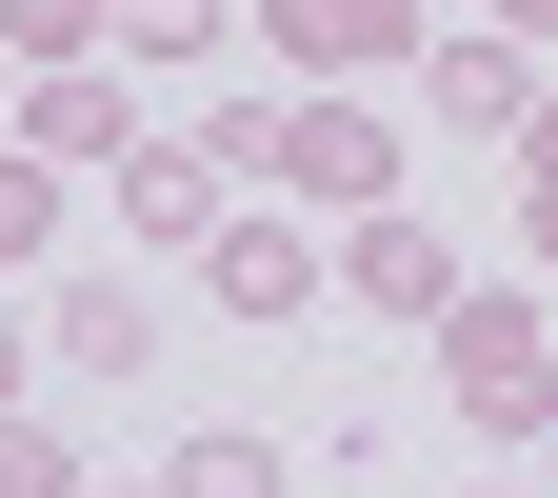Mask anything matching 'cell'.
Here are the masks:
<instances>
[{
	"label": "cell",
	"instance_id": "18",
	"mask_svg": "<svg viewBox=\"0 0 558 498\" xmlns=\"http://www.w3.org/2000/svg\"><path fill=\"white\" fill-rule=\"evenodd\" d=\"M519 240H538V279H558V199H519Z\"/></svg>",
	"mask_w": 558,
	"mask_h": 498
},
{
	"label": "cell",
	"instance_id": "15",
	"mask_svg": "<svg viewBox=\"0 0 558 498\" xmlns=\"http://www.w3.org/2000/svg\"><path fill=\"white\" fill-rule=\"evenodd\" d=\"M499 160H519V199H558V81H538V120L499 139Z\"/></svg>",
	"mask_w": 558,
	"mask_h": 498
},
{
	"label": "cell",
	"instance_id": "9",
	"mask_svg": "<svg viewBox=\"0 0 558 498\" xmlns=\"http://www.w3.org/2000/svg\"><path fill=\"white\" fill-rule=\"evenodd\" d=\"M339 300H379V319H439V300H459V240L379 199V220H339Z\"/></svg>",
	"mask_w": 558,
	"mask_h": 498
},
{
	"label": "cell",
	"instance_id": "14",
	"mask_svg": "<svg viewBox=\"0 0 558 498\" xmlns=\"http://www.w3.org/2000/svg\"><path fill=\"white\" fill-rule=\"evenodd\" d=\"M120 60H220V0H120Z\"/></svg>",
	"mask_w": 558,
	"mask_h": 498
},
{
	"label": "cell",
	"instance_id": "1",
	"mask_svg": "<svg viewBox=\"0 0 558 498\" xmlns=\"http://www.w3.org/2000/svg\"><path fill=\"white\" fill-rule=\"evenodd\" d=\"M199 160L319 199V220H379V199H399V120H379L360 81H300V100H220V120H199Z\"/></svg>",
	"mask_w": 558,
	"mask_h": 498
},
{
	"label": "cell",
	"instance_id": "3",
	"mask_svg": "<svg viewBox=\"0 0 558 498\" xmlns=\"http://www.w3.org/2000/svg\"><path fill=\"white\" fill-rule=\"evenodd\" d=\"M199 300L259 319V339H300V319L339 300V240H319V220H220V240H199Z\"/></svg>",
	"mask_w": 558,
	"mask_h": 498
},
{
	"label": "cell",
	"instance_id": "12",
	"mask_svg": "<svg viewBox=\"0 0 558 498\" xmlns=\"http://www.w3.org/2000/svg\"><path fill=\"white\" fill-rule=\"evenodd\" d=\"M40 240H60V160H40V139H0V279H21Z\"/></svg>",
	"mask_w": 558,
	"mask_h": 498
},
{
	"label": "cell",
	"instance_id": "7",
	"mask_svg": "<svg viewBox=\"0 0 558 498\" xmlns=\"http://www.w3.org/2000/svg\"><path fill=\"white\" fill-rule=\"evenodd\" d=\"M220 160H199V139H140V160H100V220L140 240V259H180V240H220Z\"/></svg>",
	"mask_w": 558,
	"mask_h": 498
},
{
	"label": "cell",
	"instance_id": "11",
	"mask_svg": "<svg viewBox=\"0 0 558 498\" xmlns=\"http://www.w3.org/2000/svg\"><path fill=\"white\" fill-rule=\"evenodd\" d=\"M160 478H180V498H300V478H279V439H240V418H220V439H180Z\"/></svg>",
	"mask_w": 558,
	"mask_h": 498
},
{
	"label": "cell",
	"instance_id": "19",
	"mask_svg": "<svg viewBox=\"0 0 558 498\" xmlns=\"http://www.w3.org/2000/svg\"><path fill=\"white\" fill-rule=\"evenodd\" d=\"M81 498H180V478H81Z\"/></svg>",
	"mask_w": 558,
	"mask_h": 498
},
{
	"label": "cell",
	"instance_id": "10",
	"mask_svg": "<svg viewBox=\"0 0 558 498\" xmlns=\"http://www.w3.org/2000/svg\"><path fill=\"white\" fill-rule=\"evenodd\" d=\"M0 60H120V0H0Z\"/></svg>",
	"mask_w": 558,
	"mask_h": 498
},
{
	"label": "cell",
	"instance_id": "8",
	"mask_svg": "<svg viewBox=\"0 0 558 498\" xmlns=\"http://www.w3.org/2000/svg\"><path fill=\"white\" fill-rule=\"evenodd\" d=\"M21 139H40L60 180H81V160H140V81H120V60H21Z\"/></svg>",
	"mask_w": 558,
	"mask_h": 498
},
{
	"label": "cell",
	"instance_id": "16",
	"mask_svg": "<svg viewBox=\"0 0 558 498\" xmlns=\"http://www.w3.org/2000/svg\"><path fill=\"white\" fill-rule=\"evenodd\" d=\"M40 379H60V360H40V319H0V399H40Z\"/></svg>",
	"mask_w": 558,
	"mask_h": 498
},
{
	"label": "cell",
	"instance_id": "13",
	"mask_svg": "<svg viewBox=\"0 0 558 498\" xmlns=\"http://www.w3.org/2000/svg\"><path fill=\"white\" fill-rule=\"evenodd\" d=\"M0 498H81V439H60L40 399H0Z\"/></svg>",
	"mask_w": 558,
	"mask_h": 498
},
{
	"label": "cell",
	"instance_id": "20",
	"mask_svg": "<svg viewBox=\"0 0 558 498\" xmlns=\"http://www.w3.org/2000/svg\"><path fill=\"white\" fill-rule=\"evenodd\" d=\"M478 498H558V478H478Z\"/></svg>",
	"mask_w": 558,
	"mask_h": 498
},
{
	"label": "cell",
	"instance_id": "17",
	"mask_svg": "<svg viewBox=\"0 0 558 498\" xmlns=\"http://www.w3.org/2000/svg\"><path fill=\"white\" fill-rule=\"evenodd\" d=\"M478 21H499V40H558V0H478Z\"/></svg>",
	"mask_w": 558,
	"mask_h": 498
},
{
	"label": "cell",
	"instance_id": "4",
	"mask_svg": "<svg viewBox=\"0 0 558 498\" xmlns=\"http://www.w3.org/2000/svg\"><path fill=\"white\" fill-rule=\"evenodd\" d=\"M418 40H439V0H259V60H300V81H418Z\"/></svg>",
	"mask_w": 558,
	"mask_h": 498
},
{
	"label": "cell",
	"instance_id": "5",
	"mask_svg": "<svg viewBox=\"0 0 558 498\" xmlns=\"http://www.w3.org/2000/svg\"><path fill=\"white\" fill-rule=\"evenodd\" d=\"M418 120H439V139H519V120H538V40L439 21V40H418Z\"/></svg>",
	"mask_w": 558,
	"mask_h": 498
},
{
	"label": "cell",
	"instance_id": "6",
	"mask_svg": "<svg viewBox=\"0 0 558 498\" xmlns=\"http://www.w3.org/2000/svg\"><path fill=\"white\" fill-rule=\"evenodd\" d=\"M40 360L60 379H160V279H60V300H40Z\"/></svg>",
	"mask_w": 558,
	"mask_h": 498
},
{
	"label": "cell",
	"instance_id": "2",
	"mask_svg": "<svg viewBox=\"0 0 558 498\" xmlns=\"http://www.w3.org/2000/svg\"><path fill=\"white\" fill-rule=\"evenodd\" d=\"M418 339H439V379H459V418H478V439H538V418H558V300H499V279H459Z\"/></svg>",
	"mask_w": 558,
	"mask_h": 498
}]
</instances>
